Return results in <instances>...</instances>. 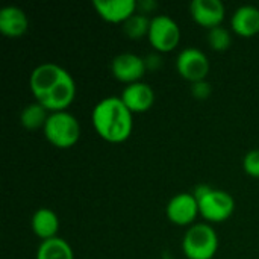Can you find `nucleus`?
Segmentation results:
<instances>
[{"instance_id":"6","label":"nucleus","mask_w":259,"mask_h":259,"mask_svg":"<svg viewBox=\"0 0 259 259\" xmlns=\"http://www.w3.org/2000/svg\"><path fill=\"white\" fill-rule=\"evenodd\" d=\"M147 39L156 53L173 52L181 42V27L168 15L159 14L150 20Z\"/></svg>"},{"instance_id":"9","label":"nucleus","mask_w":259,"mask_h":259,"mask_svg":"<svg viewBox=\"0 0 259 259\" xmlns=\"http://www.w3.org/2000/svg\"><path fill=\"white\" fill-rule=\"evenodd\" d=\"M147 71L146 59L135 53H120L114 56L111 61V73L112 76L126 85L141 82Z\"/></svg>"},{"instance_id":"3","label":"nucleus","mask_w":259,"mask_h":259,"mask_svg":"<svg viewBox=\"0 0 259 259\" xmlns=\"http://www.w3.org/2000/svg\"><path fill=\"white\" fill-rule=\"evenodd\" d=\"M193 194L197 199L200 217L206 223H225L234 215L235 200L231 193L202 184L196 187Z\"/></svg>"},{"instance_id":"19","label":"nucleus","mask_w":259,"mask_h":259,"mask_svg":"<svg viewBox=\"0 0 259 259\" xmlns=\"http://www.w3.org/2000/svg\"><path fill=\"white\" fill-rule=\"evenodd\" d=\"M206 39H208V46L214 52H226L232 44V33L229 29L219 26V27L208 30Z\"/></svg>"},{"instance_id":"15","label":"nucleus","mask_w":259,"mask_h":259,"mask_svg":"<svg viewBox=\"0 0 259 259\" xmlns=\"http://www.w3.org/2000/svg\"><path fill=\"white\" fill-rule=\"evenodd\" d=\"M59 226H61L59 217L50 208H39V209H36L33 212V215H32V220H30L32 232L41 241L56 238Z\"/></svg>"},{"instance_id":"17","label":"nucleus","mask_w":259,"mask_h":259,"mask_svg":"<svg viewBox=\"0 0 259 259\" xmlns=\"http://www.w3.org/2000/svg\"><path fill=\"white\" fill-rule=\"evenodd\" d=\"M49 114H50V112H49L42 105L33 102V103L27 105V106L21 111V114H20V123H21V126H23L24 129H27V131L44 129L46 121H47V118H49Z\"/></svg>"},{"instance_id":"23","label":"nucleus","mask_w":259,"mask_h":259,"mask_svg":"<svg viewBox=\"0 0 259 259\" xmlns=\"http://www.w3.org/2000/svg\"><path fill=\"white\" fill-rule=\"evenodd\" d=\"M155 6H156V3H155V2H152V0L140 2V3H138V11H140L141 14H146V12H150Z\"/></svg>"},{"instance_id":"4","label":"nucleus","mask_w":259,"mask_h":259,"mask_svg":"<svg viewBox=\"0 0 259 259\" xmlns=\"http://www.w3.org/2000/svg\"><path fill=\"white\" fill-rule=\"evenodd\" d=\"M182 252L187 259H214L219 252L215 229L206 222L190 226L182 238Z\"/></svg>"},{"instance_id":"14","label":"nucleus","mask_w":259,"mask_h":259,"mask_svg":"<svg viewBox=\"0 0 259 259\" xmlns=\"http://www.w3.org/2000/svg\"><path fill=\"white\" fill-rule=\"evenodd\" d=\"M29 29V18L18 6H5L0 9V32L8 38H20Z\"/></svg>"},{"instance_id":"8","label":"nucleus","mask_w":259,"mask_h":259,"mask_svg":"<svg viewBox=\"0 0 259 259\" xmlns=\"http://www.w3.org/2000/svg\"><path fill=\"white\" fill-rule=\"evenodd\" d=\"M165 215L170 223L176 226H193L196 225V219L200 215L199 203L193 193H178L175 194L167 206Z\"/></svg>"},{"instance_id":"18","label":"nucleus","mask_w":259,"mask_h":259,"mask_svg":"<svg viewBox=\"0 0 259 259\" xmlns=\"http://www.w3.org/2000/svg\"><path fill=\"white\" fill-rule=\"evenodd\" d=\"M150 20L152 18H149L146 14L137 12L123 24L124 35L131 39H141L143 36H147L149 27H150Z\"/></svg>"},{"instance_id":"11","label":"nucleus","mask_w":259,"mask_h":259,"mask_svg":"<svg viewBox=\"0 0 259 259\" xmlns=\"http://www.w3.org/2000/svg\"><path fill=\"white\" fill-rule=\"evenodd\" d=\"M93 6L103 21L112 24H124L138 11L135 0H94Z\"/></svg>"},{"instance_id":"13","label":"nucleus","mask_w":259,"mask_h":259,"mask_svg":"<svg viewBox=\"0 0 259 259\" xmlns=\"http://www.w3.org/2000/svg\"><path fill=\"white\" fill-rule=\"evenodd\" d=\"M231 29L235 35L252 38L259 33V8L243 5L235 9L231 18Z\"/></svg>"},{"instance_id":"5","label":"nucleus","mask_w":259,"mask_h":259,"mask_svg":"<svg viewBox=\"0 0 259 259\" xmlns=\"http://www.w3.org/2000/svg\"><path fill=\"white\" fill-rule=\"evenodd\" d=\"M46 140L56 149H71L80 138V124L68 111L50 112L42 129Z\"/></svg>"},{"instance_id":"22","label":"nucleus","mask_w":259,"mask_h":259,"mask_svg":"<svg viewBox=\"0 0 259 259\" xmlns=\"http://www.w3.org/2000/svg\"><path fill=\"white\" fill-rule=\"evenodd\" d=\"M146 59V65H147V70H155L156 67L161 65V56L159 53H153V55H149Z\"/></svg>"},{"instance_id":"2","label":"nucleus","mask_w":259,"mask_h":259,"mask_svg":"<svg viewBox=\"0 0 259 259\" xmlns=\"http://www.w3.org/2000/svg\"><path fill=\"white\" fill-rule=\"evenodd\" d=\"M91 123L102 140L111 144H121L132 135L134 114L118 96H109L94 105Z\"/></svg>"},{"instance_id":"1","label":"nucleus","mask_w":259,"mask_h":259,"mask_svg":"<svg viewBox=\"0 0 259 259\" xmlns=\"http://www.w3.org/2000/svg\"><path fill=\"white\" fill-rule=\"evenodd\" d=\"M29 88L35 102L49 112L67 111L76 99V82L73 76L55 62L36 65L29 77Z\"/></svg>"},{"instance_id":"12","label":"nucleus","mask_w":259,"mask_h":259,"mask_svg":"<svg viewBox=\"0 0 259 259\" xmlns=\"http://www.w3.org/2000/svg\"><path fill=\"white\" fill-rule=\"evenodd\" d=\"M120 99L126 105V108L135 115L147 112L153 103H155V91L153 88L146 82H135L131 85H126L121 91Z\"/></svg>"},{"instance_id":"21","label":"nucleus","mask_w":259,"mask_h":259,"mask_svg":"<svg viewBox=\"0 0 259 259\" xmlns=\"http://www.w3.org/2000/svg\"><path fill=\"white\" fill-rule=\"evenodd\" d=\"M191 93L196 99L199 100H205L211 96V85L203 80V82H197V83H193L191 85Z\"/></svg>"},{"instance_id":"10","label":"nucleus","mask_w":259,"mask_h":259,"mask_svg":"<svg viewBox=\"0 0 259 259\" xmlns=\"http://www.w3.org/2000/svg\"><path fill=\"white\" fill-rule=\"evenodd\" d=\"M191 18L208 30L222 26L226 17V8L220 0H193L190 3Z\"/></svg>"},{"instance_id":"7","label":"nucleus","mask_w":259,"mask_h":259,"mask_svg":"<svg viewBox=\"0 0 259 259\" xmlns=\"http://www.w3.org/2000/svg\"><path fill=\"white\" fill-rule=\"evenodd\" d=\"M209 68L211 65L206 53L197 47H185L176 58V70L179 76L191 85L206 80Z\"/></svg>"},{"instance_id":"16","label":"nucleus","mask_w":259,"mask_h":259,"mask_svg":"<svg viewBox=\"0 0 259 259\" xmlns=\"http://www.w3.org/2000/svg\"><path fill=\"white\" fill-rule=\"evenodd\" d=\"M35 259H74V252L64 238L56 237L39 243Z\"/></svg>"},{"instance_id":"20","label":"nucleus","mask_w":259,"mask_h":259,"mask_svg":"<svg viewBox=\"0 0 259 259\" xmlns=\"http://www.w3.org/2000/svg\"><path fill=\"white\" fill-rule=\"evenodd\" d=\"M243 170L247 176L259 179V149L249 150L243 158Z\"/></svg>"}]
</instances>
